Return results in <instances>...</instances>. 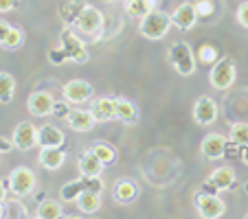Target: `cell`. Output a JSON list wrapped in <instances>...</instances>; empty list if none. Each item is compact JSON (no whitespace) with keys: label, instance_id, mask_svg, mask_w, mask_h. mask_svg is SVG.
I'll return each instance as SVG.
<instances>
[{"label":"cell","instance_id":"obj_31","mask_svg":"<svg viewBox=\"0 0 248 219\" xmlns=\"http://www.w3.org/2000/svg\"><path fill=\"white\" fill-rule=\"evenodd\" d=\"M81 182H84V189L86 191H94V193H101V189H103V182H101V177L99 175H84L81 177Z\"/></svg>","mask_w":248,"mask_h":219},{"label":"cell","instance_id":"obj_16","mask_svg":"<svg viewBox=\"0 0 248 219\" xmlns=\"http://www.w3.org/2000/svg\"><path fill=\"white\" fill-rule=\"evenodd\" d=\"M64 143V134L55 125H42L38 130V145L40 147H60Z\"/></svg>","mask_w":248,"mask_h":219},{"label":"cell","instance_id":"obj_26","mask_svg":"<svg viewBox=\"0 0 248 219\" xmlns=\"http://www.w3.org/2000/svg\"><path fill=\"white\" fill-rule=\"evenodd\" d=\"M231 140L237 147H246L248 145V123H235L231 127Z\"/></svg>","mask_w":248,"mask_h":219},{"label":"cell","instance_id":"obj_30","mask_svg":"<svg viewBox=\"0 0 248 219\" xmlns=\"http://www.w3.org/2000/svg\"><path fill=\"white\" fill-rule=\"evenodd\" d=\"M22 42H24L22 29H20V27H11V31H9V35H7V40H5V44H2V46L11 51V48H18Z\"/></svg>","mask_w":248,"mask_h":219},{"label":"cell","instance_id":"obj_11","mask_svg":"<svg viewBox=\"0 0 248 219\" xmlns=\"http://www.w3.org/2000/svg\"><path fill=\"white\" fill-rule=\"evenodd\" d=\"M27 105H29V112L35 114V117H48L53 112V107H55V101H53V97L48 92L38 90V92H33L29 97Z\"/></svg>","mask_w":248,"mask_h":219},{"label":"cell","instance_id":"obj_41","mask_svg":"<svg viewBox=\"0 0 248 219\" xmlns=\"http://www.w3.org/2000/svg\"><path fill=\"white\" fill-rule=\"evenodd\" d=\"M244 193H246V195H248V182H246V184H244Z\"/></svg>","mask_w":248,"mask_h":219},{"label":"cell","instance_id":"obj_27","mask_svg":"<svg viewBox=\"0 0 248 219\" xmlns=\"http://www.w3.org/2000/svg\"><path fill=\"white\" fill-rule=\"evenodd\" d=\"M81 191H84V182H81V180L68 182V184H64V187H62V200H66V202H77V197H79Z\"/></svg>","mask_w":248,"mask_h":219},{"label":"cell","instance_id":"obj_15","mask_svg":"<svg viewBox=\"0 0 248 219\" xmlns=\"http://www.w3.org/2000/svg\"><path fill=\"white\" fill-rule=\"evenodd\" d=\"M94 121L97 123H103V121H112L114 118V99H108V97H101L93 103L90 107Z\"/></svg>","mask_w":248,"mask_h":219},{"label":"cell","instance_id":"obj_1","mask_svg":"<svg viewBox=\"0 0 248 219\" xmlns=\"http://www.w3.org/2000/svg\"><path fill=\"white\" fill-rule=\"evenodd\" d=\"M169 24H171V18L163 11H150L147 15L140 18V27L139 31L145 35L147 40H160L167 35Z\"/></svg>","mask_w":248,"mask_h":219},{"label":"cell","instance_id":"obj_25","mask_svg":"<svg viewBox=\"0 0 248 219\" xmlns=\"http://www.w3.org/2000/svg\"><path fill=\"white\" fill-rule=\"evenodd\" d=\"M60 215H62V206L57 204V202H53V200L42 202L40 208H38V217L40 219H57Z\"/></svg>","mask_w":248,"mask_h":219},{"label":"cell","instance_id":"obj_21","mask_svg":"<svg viewBox=\"0 0 248 219\" xmlns=\"http://www.w3.org/2000/svg\"><path fill=\"white\" fill-rule=\"evenodd\" d=\"M209 182L217 189V191H226V189L233 187L235 173H233V169H229V167H220L213 171V175L209 177Z\"/></svg>","mask_w":248,"mask_h":219},{"label":"cell","instance_id":"obj_7","mask_svg":"<svg viewBox=\"0 0 248 219\" xmlns=\"http://www.w3.org/2000/svg\"><path fill=\"white\" fill-rule=\"evenodd\" d=\"M196 206H198L200 217H204V219H217V217H222L226 210L224 202H222L216 193H200V195L196 197Z\"/></svg>","mask_w":248,"mask_h":219},{"label":"cell","instance_id":"obj_20","mask_svg":"<svg viewBox=\"0 0 248 219\" xmlns=\"http://www.w3.org/2000/svg\"><path fill=\"white\" fill-rule=\"evenodd\" d=\"M136 193H139V189H136V184L132 180H119L117 184H114V200L119 202V204H127V202H132L136 197Z\"/></svg>","mask_w":248,"mask_h":219},{"label":"cell","instance_id":"obj_9","mask_svg":"<svg viewBox=\"0 0 248 219\" xmlns=\"http://www.w3.org/2000/svg\"><path fill=\"white\" fill-rule=\"evenodd\" d=\"M193 118L198 125H211L217 118V105L211 97H200L193 105Z\"/></svg>","mask_w":248,"mask_h":219},{"label":"cell","instance_id":"obj_35","mask_svg":"<svg viewBox=\"0 0 248 219\" xmlns=\"http://www.w3.org/2000/svg\"><path fill=\"white\" fill-rule=\"evenodd\" d=\"M9 31H11V27L5 22V20H0V44H5V40H7V35H9Z\"/></svg>","mask_w":248,"mask_h":219},{"label":"cell","instance_id":"obj_33","mask_svg":"<svg viewBox=\"0 0 248 219\" xmlns=\"http://www.w3.org/2000/svg\"><path fill=\"white\" fill-rule=\"evenodd\" d=\"M237 20H239V24H242V27L248 29V2H242V5H239V9H237Z\"/></svg>","mask_w":248,"mask_h":219},{"label":"cell","instance_id":"obj_13","mask_svg":"<svg viewBox=\"0 0 248 219\" xmlns=\"http://www.w3.org/2000/svg\"><path fill=\"white\" fill-rule=\"evenodd\" d=\"M200 149H202V154H204L209 160L222 158V156H224V149H226L224 136H220V134L204 136V140H202V145H200Z\"/></svg>","mask_w":248,"mask_h":219},{"label":"cell","instance_id":"obj_23","mask_svg":"<svg viewBox=\"0 0 248 219\" xmlns=\"http://www.w3.org/2000/svg\"><path fill=\"white\" fill-rule=\"evenodd\" d=\"M156 0H125V9L132 18H143L150 11H154Z\"/></svg>","mask_w":248,"mask_h":219},{"label":"cell","instance_id":"obj_12","mask_svg":"<svg viewBox=\"0 0 248 219\" xmlns=\"http://www.w3.org/2000/svg\"><path fill=\"white\" fill-rule=\"evenodd\" d=\"M196 20H198L196 5H191V2H185V5H180L178 9L171 14V24H176V27L183 29V31H189V29L196 24Z\"/></svg>","mask_w":248,"mask_h":219},{"label":"cell","instance_id":"obj_22","mask_svg":"<svg viewBox=\"0 0 248 219\" xmlns=\"http://www.w3.org/2000/svg\"><path fill=\"white\" fill-rule=\"evenodd\" d=\"M114 118L123 123H134L136 121V107L132 101L125 99H114Z\"/></svg>","mask_w":248,"mask_h":219},{"label":"cell","instance_id":"obj_29","mask_svg":"<svg viewBox=\"0 0 248 219\" xmlns=\"http://www.w3.org/2000/svg\"><path fill=\"white\" fill-rule=\"evenodd\" d=\"M198 59H200V64L213 66L217 61V48L211 46V44H202L200 51H198Z\"/></svg>","mask_w":248,"mask_h":219},{"label":"cell","instance_id":"obj_14","mask_svg":"<svg viewBox=\"0 0 248 219\" xmlns=\"http://www.w3.org/2000/svg\"><path fill=\"white\" fill-rule=\"evenodd\" d=\"M66 121H68V125L77 131H90L94 127V123H97L93 117V112H86V110H73V112H68Z\"/></svg>","mask_w":248,"mask_h":219},{"label":"cell","instance_id":"obj_10","mask_svg":"<svg viewBox=\"0 0 248 219\" xmlns=\"http://www.w3.org/2000/svg\"><path fill=\"white\" fill-rule=\"evenodd\" d=\"M14 147L18 149L27 151V149H33L38 145V130L31 125V123H20L18 127L14 130Z\"/></svg>","mask_w":248,"mask_h":219},{"label":"cell","instance_id":"obj_5","mask_svg":"<svg viewBox=\"0 0 248 219\" xmlns=\"http://www.w3.org/2000/svg\"><path fill=\"white\" fill-rule=\"evenodd\" d=\"M60 48L66 53V57H68V59L77 61V64H84V61H88V51H86L84 42H81V40L77 38V35L70 31V29H66V31L62 33Z\"/></svg>","mask_w":248,"mask_h":219},{"label":"cell","instance_id":"obj_24","mask_svg":"<svg viewBox=\"0 0 248 219\" xmlns=\"http://www.w3.org/2000/svg\"><path fill=\"white\" fill-rule=\"evenodd\" d=\"M16 90V81L9 73H0V103H11Z\"/></svg>","mask_w":248,"mask_h":219},{"label":"cell","instance_id":"obj_36","mask_svg":"<svg viewBox=\"0 0 248 219\" xmlns=\"http://www.w3.org/2000/svg\"><path fill=\"white\" fill-rule=\"evenodd\" d=\"M14 7H16V0H0V11H2V14L14 9Z\"/></svg>","mask_w":248,"mask_h":219},{"label":"cell","instance_id":"obj_4","mask_svg":"<svg viewBox=\"0 0 248 219\" xmlns=\"http://www.w3.org/2000/svg\"><path fill=\"white\" fill-rule=\"evenodd\" d=\"M35 187V175L29 167H16L9 175V189L14 191V195H29Z\"/></svg>","mask_w":248,"mask_h":219},{"label":"cell","instance_id":"obj_2","mask_svg":"<svg viewBox=\"0 0 248 219\" xmlns=\"http://www.w3.org/2000/svg\"><path fill=\"white\" fill-rule=\"evenodd\" d=\"M169 59H171L173 68L178 70L180 75L189 77L196 70V59H193V53L189 48L187 42H176L169 48Z\"/></svg>","mask_w":248,"mask_h":219},{"label":"cell","instance_id":"obj_37","mask_svg":"<svg viewBox=\"0 0 248 219\" xmlns=\"http://www.w3.org/2000/svg\"><path fill=\"white\" fill-rule=\"evenodd\" d=\"M14 147V140H7V138H0V154L2 151H9Z\"/></svg>","mask_w":248,"mask_h":219},{"label":"cell","instance_id":"obj_34","mask_svg":"<svg viewBox=\"0 0 248 219\" xmlns=\"http://www.w3.org/2000/svg\"><path fill=\"white\" fill-rule=\"evenodd\" d=\"M48 59H51L53 64H62V61L68 59V57H66V53L62 51V48H53V51H48Z\"/></svg>","mask_w":248,"mask_h":219},{"label":"cell","instance_id":"obj_3","mask_svg":"<svg viewBox=\"0 0 248 219\" xmlns=\"http://www.w3.org/2000/svg\"><path fill=\"white\" fill-rule=\"evenodd\" d=\"M75 27L86 35H97L103 27V15L94 7H81L75 18Z\"/></svg>","mask_w":248,"mask_h":219},{"label":"cell","instance_id":"obj_32","mask_svg":"<svg viewBox=\"0 0 248 219\" xmlns=\"http://www.w3.org/2000/svg\"><path fill=\"white\" fill-rule=\"evenodd\" d=\"M196 14L202 15V18L211 15L213 14V2H209V0H198L196 2Z\"/></svg>","mask_w":248,"mask_h":219},{"label":"cell","instance_id":"obj_8","mask_svg":"<svg viewBox=\"0 0 248 219\" xmlns=\"http://www.w3.org/2000/svg\"><path fill=\"white\" fill-rule=\"evenodd\" d=\"M62 92H64L66 103H86L93 97V86L84 79H70Z\"/></svg>","mask_w":248,"mask_h":219},{"label":"cell","instance_id":"obj_38","mask_svg":"<svg viewBox=\"0 0 248 219\" xmlns=\"http://www.w3.org/2000/svg\"><path fill=\"white\" fill-rule=\"evenodd\" d=\"M5 195H7V189H5V182L0 180V202H5Z\"/></svg>","mask_w":248,"mask_h":219},{"label":"cell","instance_id":"obj_28","mask_svg":"<svg viewBox=\"0 0 248 219\" xmlns=\"http://www.w3.org/2000/svg\"><path fill=\"white\" fill-rule=\"evenodd\" d=\"M93 151H94V156H97L99 160H101L103 164H110V162H114V158H117V154H114V149L110 147V145H106V143H97L93 147Z\"/></svg>","mask_w":248,"mask_h":219},{"label":"cell","instance_id":"obj_42","mask_svg":"<svg viewBox=\"0 0 248 219\" xmlns=\"http://www.w3.org/2000/svg\"><path fill=\"white\" fill-rule=\"evenodd\" d=\"M103 2H117V0H103Z\"/></svg>","mask_w":248,"mask_h":219},{"label":"cell","instance_id":"obj_40","mask_svg":"<svg viewBox=\"0 0 248 219\" xmlns=\"http://www.w3.org/2000/svg\"><path fill=\"white\" fill-rule=\"evenodd\" d=\"M7 215V206H5V202H0V217H5Z\"/></svg>","mask_w":248,"mask_h":219},{"label":"cell","instance_id":"obj_6","mask_svg":"<svg viewBox=\"0 0 248 219\" xmlns=\"http://www.w3.org/2000/svg\"><path fill=\"white\" fill-rule=\"evenodd\" d=\"M211 86L217 90H226L231 84L235 81V64L231 59H220L213 64V70H211Z\"/></svg>","mask_w":248,"mask_h":219},{"label":"cell","instance_id":"obj_19","mask_svg":"<svg viewBox=\"0 0 248 219\" xmlns=\"http://www.w3.org/2000/svg\"><path fill=\"white\" fill-rule=\"evenodd\" d=\"M77 208L81 210V213H86V215H93V213H97L99 208H101V197H99V193H94V191H81L79 193V197H77Z\"/></svg>","mask_w":248,"mask_h":219},{"label":"cell","instance_id":"obj_17","mask_svg":"<svg viewBox=\"0 0 248 219\" xmlns=\"http://www.w3.org/2000/svg\"><path fill=\"white\" fill-rule=\"evenodd\" d=\"M77 167H79L81 175H101V169H103V162L94 156V151H86V154L79 156V162H77Z\"/></svg>","mask_w":248,"mask_h":219},{"label":"cell","instance_id":"obj_18","mask_svg":"<svg viewBox=\"0 0 248 219\" xmlns=\"http://www.w3.org/2000/svg\"><path fill=\"white\" fill-rule=\"evenodd\" d=\"M40 164L44 169L55 171V169H60L64 164V151L60 147H42V151H40Z\"/></svg>","mask_w":248,"mask_h":219},{"label":"cell","instance_id":"obj_39","mask_svg":"<svg viewBox=\"0 0 248 219\" xmlns=\"http://www.w3.org/2000/svg\"><path fill=\"white\" fill-rule=\"evenodd\" d=\"M242 160L248 164V145H246V147H242Z\"/></svg>","mask_w":248,"mask_h":219}]
</instances>
